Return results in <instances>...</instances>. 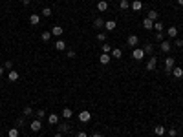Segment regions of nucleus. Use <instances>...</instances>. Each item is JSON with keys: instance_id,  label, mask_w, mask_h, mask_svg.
<instances>
[{"instance_id": "f257e3e1", "label": "nucleus", "mask_w": 183, "mask_h": 137, "mask_svg": "<svg viewBox=\"0 0 183 137\" xmlns=\"http://www.w3.org/2000/svg\"><path fill=\"white\" fill-rule=\"evenodd\" d=\"M132 57H134V60H143V59H145V51H143V48H134Z\"/></svg>"}, {"instance_id": "f03ea898", "label": "nucleus", "mask_w": 183, "mask_h": 137, "mask_svg": "<svg viewBox=\"0 0 183 137\" xmlns=\"http://www.w3.org/2000/svg\"><path fill=\"white\" fill-rule=\"evenodd\" d=\"M174 64H176L174 57H167V59H165V71H167V73H172V68H174Z\"/></svg>"}, {"instance_id": "7ed1b4c3", "label": "nucleus", "mask_w": 183, "mask_h": 137, "mask_svg": "<svg viewBox=\"0 0 183 137\" xmlns=\"http://www.w3.org/2000/svg\"><path fill=\"white\" fill-rule=\"evenodd\" d=\"M126 44L130 46L132 50H134V48H137V44H139V37H137V35H130V37L126 38Z\"/></svg>"}, {"instance_id": "20e7f679", "label": "nucleus", "mask_w": 183, "mask_h": 137, "mask_svg": "<svg viewBox=\"0 0 183 137\" xmlns=\"http://www.w3.org/2000/svg\"><path fill=\"white\" fill-rule=\"evenodd\" d=\"M29 128H31V132H40V128H42V122H40V119H33L31 124H29Z\"/></svg>"}, {"instance_id": "39448f33", "label": "nucleus", "mask_w": 183, "mask_h": 137, "mask_svg": "<svg viewBox=\"0 0 183 137\" xmlns=\"http://www.w3.org/2000/svg\"><path fill=\"white\" fill-rule=\"evenodd\" d=\"M90 119H92V113L88 112V110H83V112L79 113V121H81V122H88Z\"/></svg>"}, {"instance_id": "423d86ee", "label": "nucleus", "mask_w": 183, "mask_h": 137, "mask_svg": "<svg viewBox=\"0 0 183 137\" xmlns=\"http://www.w3.org/2000/svg\"><path fill=\"white\" fill-rule=\"evenodd\" d=\"M156 66H158V59H156V57H150V59H148V62H147V70H148V71H154Z\"/></svg>"}, {"instance_id": "0eeeda50", "label": "nucleus", "mask_w": 183, "mask_h": 137, "mask_svg": "<svg viewBox=\"0 0 183 137\" xmlns=\"http://www.w3.org/2000/svg\"><path fill=\"white\" fill-rule=\"evenodd\" d=\"M110 60H112V55L110 53H103V55H101V57H99V62L101 64H110Z\"/></svg>"}, {"instance_id": "6e6552de", "label": "nucleus", "mask_w": 183, "mask_h": 137, "mask_svg": "<svg viewBox=\"0 0 183 137\" xmlns=\"http://www.w3.org/2000/svg\"><path fill=\"white\" fill-rule=\"evenodd\" d=\"M161 51H163V53H168V51H170V48H172V44L170 42H168V40H161Z\"/></svg>"}, {"instance_id": "1a4fd4ad", "label": "nucleus", "mask_w": 183, "mask_h": 137, "mask_svg": "<svg viewBox=\"0 0 183 137\" xmlns=\"http://www.w3.org/2000/svg\"><path fill=\"white\" fill-rule=\"evenodd\" d=\"M104 27H106V31H114L117 27V24H116V20H106L104 22Z\"/></svg>"}, {"instance_id": "9d476101", "label": "nucleus", "mask_w": 183, "mask_h": 137, "mask_svg": "<svg viewBox=\"0 0 183 137\" xmlns=\"http://www.w3.org/2000/svg\"><path fill=\"white\" fill-rule=\"evenodd\" d=\"M167 35L170 37V38H176V37H178V27H176V26H170V27L167 29Z\"/></svg>"}, {"instance_id": "9b49d317", "label": "nucleus", "mask_w": 183, "mask_h": 137, "mask_svg": "<svg viewBox=\"0 0 183 137\" xmlns=\"http://www.w3.org/2000/svg\"><path fill=\"white\" fill-rule=\"evenodd\" d=\"M51 35H53V37H62V26H53Z\"/></svg>"}, {"instance_id": "f8f14e48", "label": "nucleus", "mask_w": 183, "mask_h": 137, "mask_svg": "<svg viewBox=\"0 0 183 137\" xmlns=\"http://www.w3.org/2000/svg\"><path fill=\"white\" fill-rule=\"evenodd\" d=\"M48 122H50L51 126H55L57 122H59V115H57V113H50V115H48Z\"/></svg>"}, {"instance_id": "ddd939ff", "label": "nucleus", "mask_w": 183, "mask_h": 137, "mask_svg": "<svg viewBox=\"0 0 183 137\" xmlns=\"http://www.w3.org/2000/svg\"><path fill=\"white\" fill-rule=\"evenodd\" d=\"M39 22H40V15L33 13V15L29 17V24H31V26H39Z\"/></svg>"}, {"instance_id": "4468645a", "label": "nucleus", "mask_w": 183, "mask_h": 137, "mask_svg": "<svg viewBox=\"0 0 183 137\" xmlns=\"http://www.w3.org/2000/svg\"><path fill=\"white\" fill-rule=\"evenodd\" d=\"M70 130H72L70 122H62V124L59 126V132H60V134H68V132H70Z\"/></svg>"}, {"instance_id": "2eb2a0df", "label": "nucleus", "mask_w": 183, "mask_h": 137, "mask_svg": "<svg viewBox=\"0 0 183 137\" xmlns=\"http://www.w3.org/2000/svg\"><path fill=\"white\" fill-rule=\"evenodd\" d=\"M143 51H145V55H152V53H154V46H152V42H147V44L143 46Z\"/></svg>"}, {"instance_id": "dca6fc26", "label": "nucleus", "mask_w": 183, "mask_h": 137, "mask_svg": "<svg viewBox=\"0 0 183 137\" xmlns=\"http://www.w3.org/2000/svg\"><path fill=\"white\" fill-rule=\"evenodd\" d=\"M55 50H59V51H64V50H66V42H64L62 38H60V40H55Z\"/></svg>"}, {"instance_id": "f3484780", "label": "nucleus", "mask_w": 183, "mask_h": 137, "mask_svg": "<svg viewBox=\"0 0 183 137\" xmlns=\"http://www.w3.org/2000/svg\"><path fill=\"white\" fill-rule=\"evenodd\" d=\"M147 18H150L152 22H156V20L159 18V13L156 11V9H152V11H148V15H147Z\"/></svg>"}, {"instance_id": "a211bd4d", "label": "nucleus", "mask_w": 183, "mask_h": 137, "mask_svg": "<svg viewBox=\"0 0 183 137\" xmlns=\"http://www.w3.org/2000/svg\"><path fill=\"white\" fill-rule=\"evenodd\" d=\"M93 27H95V29H101V27H104V20L97 17L95 20H93Z\"/></svg>"}, {"instance_id": "6ab92c4d", "label": "nucleus", "mask_w": 183, "mask_h": 137, "mask_svg": "<svg viewBox=\"0 0 183 137\" xmlns=\"http://www.w3.org/2000/svg\"><path fill=\"white\" fill-rule=\"evenodd\" d=\"M106 9H108V2H106V0L97 2V11H106Z\"/></svg>"}, {"instance_id": "aec40b11", "label": "nucleus", "mask_w": 183, "mask_h": 137, "mask_svg": "<svg viewBox=\"0 0 183 137\" xmlns=\"http://www.w3.org/2000/svg\"><path fill=\"white\" fill-rule=\"evenodd\" d=\"M130 8H132L134 11H141V8H143V4H141L139 0H134V2L130 4Z\"/></svg>"}, {"instance_id": "412c9836", "label": "nucleus", "mask_w": 183, "mask_h": 137, "mask_svg": "<svg viewBox=\"0 0 183 137\" xmlns=\"http://www.w3.org/2000/svg\"><path fill=\"white\" fill-rule=\"evenodd\" d=\"M172 75L176 79H181L183 77V70H181V68H172Z\"/></svg>"}, {"instance_id": "4be33fe9", "label": "nucleus", "mask_w": 183, "mask_h": 137, "mask_svg": "<svg viewBox=\"0 0 183 137\" xmlns=\"http://www.w3.org/2000/svg\"><path fill=\"white\" fill-rule=\"evenodd\" d=\"M8 79H9L11 82H15V80H18V71H15V70H11V71H9V75H8Z\"/></svg>"}, {"instance_id": "5701e85b", "label": "nucleus", "mask_w": 183, "mask_h": 137, "mask_svg": "<svg viewBox=\"0 0 183 137\" xmlns=\"http://www.w3.org/2000/svg\"><path fill=\"white\" fill-rule=\"evenodd\" d=\"M165 126H161V124H158V126H156L154 128V132H156V135H165Z\"/></svg>"}, {"instance_id": "b1692460", "label": "nucleus", "mask_w": 183, "mask_h": 137, "mask_svg": "<svg viewBox=\"0 0 183 137\" xmlns=\"http://www.w3.org/2000/svg\"><path fill=\"white\" fill-rule=\"evenodd\" d=\"M143 27H145V29H152V27H154V22H152L150 18H145V20H143Z\"/></svg>"}, {"instance_id": "393cba45", "label": "nucleus", "mask_w": 183, "mask_h": 137, "mask_svg": "<svg viewBox=\"0 0 183 137\" xmlns=\"http://www.w3.org/2000/svg\"><path fill=\"white\" fill-rule=\"evenodd\" d=\"M51 31H42V35H40V38L44 40V42H48V40H51Z\"/></svg>"}, {"instance_id": "a878e982", "label": "nucleus", "mask_w": 183, "mask_h": 137, "mask_svg": "<svg viewBox=\"0 0 183 137\" xmlns=\"http://www.w3.org/2000/svg\"><path fill=\"white\" fill-rule=\"evenodd\" d=\"M154 29H156V31H163V29H165V24L159 22V20H156V22H154Z\"/></svg>"}, {"instance_id": "bb28decb", "label": "nucleus", "mask_w": 183, "mask_h": 137, "mask_svg": "<svg viewBox=\"0 0 183 137\" xmlns=\"http://www.w3.org/2000/svg\"><path fill=\"white\" fill-rule=\"evenodd\" d=\"M101 48H103V53H112V46L108 44V40H106V42H103V44H101Z\"/></svg>"}, {"instance_id": "cd10ccee", "label": "nucleus", "mask_w": 183, "mask_h": 137, "mask_svg": "<svg viewBox=\"0 0 183 137\" xmlns=\"http://www.w3.org/2000/svg\"><path fill=\"white\" fill-rule=\"evenodd\" d=\"M72 115H73V112H72L70 108H62V117H64V119H70Z\"/></svg>"}, {"instance_id": "c85d7f7f", "label": "nucleus", "mask_w": 183, "mask_h": 137, "mask_svg": "<svg viewBox=\"0 0 183 137\" xmlns=\"http://www.w3.org/2000/svg\"><path fill=\"white\" fill-rule=\"evenodd\" d=\"M112 57L114 59H121V57H123V51H121V50H117V48H116V50H112Z\"/></svg>"}, {"instance_id": "c756f323", "label": "nucleus", "mask_w": 183, "mask_h": 137, "mask_svg": "<svg viewBox=\"0 0 183 137\" xmlns=\"http://www.w3.org/2000/svg\"><path fill=\"white\" fill-rule=\"evenodd\" d=\"M8 137H18V128H9Z\"/></svg>"}, {"instance_id": "7c9ffc66", "label": "nucleus", "mask_w": 183, "mask_h": 137, "mask_svg": "<svg viewBox=\"0 0 183 137\" xmlns=\"http://www.w3.org/2000/svg\"><path fill=\"white\" fill-rule=\"evenodd\" d=\"M119 8H121V9H128V8H130L128 0H121V2H119Z\"/></svg>"}, {"instance_id": "2f4dec72", "label": "nucleus", "mask_w": 183, "mask_h": 137, "mask_svg": "<svg viewBox=\"0 0 183 137\" xmlns=\"http://www.w3.org/2000/svg\"><path fill=\"white\" fill-rule=\"evenodd\" d=\"M35 115H37V119H44L46 117V112H44V110H37Z\"/></svg>"}, {"instance_id": "473e14b6", "label": "nucleus", "mask_w": 183, "mask_h": 137, "mask_svg": "<svg viewBox=\"0 0 183 137\" xmlns=\"http://www.w3.org/2000/svg\"><path fill=\"white\" fill-rule=\"evenodd\" d=\"M22 115H24V117H28V115H33V110H31V106H26Z\"/></svg>"}, {"instance_id": "72a5a7b5", "label": "nucleus", "mask_w": 183, "mask_h": 137, "mask_svg": "<svg viewBox=\"0 0 183 137\" xmlns=\"http://www.w3.org/2000/svg\"><path fill=\"white\" fill-rule=\"evenodd\" d=\"M168 135H170V137H178V135H179V132H178L176 128H168Z\"/></svg>"}, {"instance_id": "f704fd0d", "label": "nucleus", "mask_w": 183, "mask_h": 137, "mask_svg": "<svg viewBox=\"0 0 183 137\" xmlns=\"http://www.w3.org/2000/svg\"><path fill=\"white\" fill-rule=\"evenodd\" d=\"M42 17H51V8H48V6H46V8L42 9Z\"/></svg>"}, {"instance_id": "c9c22d12", "label": "nucleus", "mask_w": 183, "mask_h": 137, "mask_svg": "<svg viewBox=\"0 0 183 137\" xmlns=\"http://www.w3.org/2000/svg\"><path fill=\"white\" fill-rule=\"evenodd\" d=\"M26 124V121H24V117H17V128H22Z\"/></svg>"}, {"instance_id": "e433bc0d", "label": "nucleus", "mask_w": 183, "mask_h": 137, "mask_svg": "<svg viewBox=\"0 0 183 137\" xmlns=\"http://www.w3.org/2000/svg\"><path fill=\"white\" fill-rule=\"evenodd\" d=\"M97 40H99L101 44H103V42H106L108 38H106V35H104V33H99V35H97Z\"/></svg>"}, {"instance_id": "4c0bfd02", "label": "nucleus", "mask_w": 183, "mask_h": 137, "mask_svg": "<svg viewBox=\"0 0 183 137\" xmlns=\"http://www.w3.org/2000/svg\"><path fill=\"white\" fill-rule=\"evenodd\" d=\"M66 57H68V59H73V57H75V51H73V50H68V51H66Z\"/></svg>"}, {"instance_id": "58836bf2", "label": "nucleus", "mask_w": 183, "mask_h": 137, "mask_svg": "<svg viewBox=\"0 0 183 137\" xmlns=\"http://www.w3.org/2000/svg\"><path fill=\"white\" fill-rule=\"evenodd\" d=\"M156 40H163V31H156Z\"/></svg>"}, {"instance_id": "ea45409f", "label": "nucleus", "mask_w": 183, "mask_h": 137, "mask_svg": "<svg viewBox=\"0 0 183 137\" xmlns=\"http://www.w3.org/2000/svg\"><path fill=\"white\" fill-rule=\"evenodd\" d=\"M4 68H6V70H11V68H13V62H11V60H6Z\"/></svg>"}, {"instance_id": "a19ab883", "label": "nucleus", "mask_w": 183, "mask_h": 137, "mask_svg": "<svg viewBox=\"0 0 183 137\" xmlns=\"http://www.w3.org/2000/svg\"><path fill=\"white\" fill-rule=\"evenodd\" d=\"M174 46H176V48H183V40H179V38L174 40Z\"/></svg>"}, {"instance_id": "79ce46f5", "label": "nucleus", "mask_w": 183, "mask_h": 137, "mask_svg": "<svg viewBox=\"0 0 183 137\" xmlns=\"http://www.w3.org/2000/svg\"><path fill=\"white\" fill-rule=\"evenodd\" d=\"M75 137H88V134H86V132H77Z\"/></svg>"}, {"instance_id": "37998d69", "label": "nucleus", "mask_w": 183, "mask_h": 137, "mask_svg": "<svg viewBox=\"0 0 183 137\" xmlns=\"http://www.w3.org/2000/svg\"><path fill=\"white\" fill-rule=\"evenodd\" d=\"M22 4H24V6H29V4H31V0H22Z\"/></svg>"}, {"instance_id": "c03bdc74", "label": "nucleus", "mask_w": 183, "mask_h": 137, "mask_svg": "<svg viewBox=\"0 0 183 137\" xmlns=\"http://www.w3.org/2000/svg\"><path fill=\"white\" fill-rule=\"evenodd\" d=\"M92 137H104V135H103V134H93Z\"/></svg>"}, {"instance_id": "a18cd8bd", "label": "nucleus", "mask_w": 183, "mask_h": 137, "mask_svg": "<svg viewBox=\"0 0 183 137\" xmlns=\"http://www.w3.org/2000/svg\"><path fill=\"white\" fill-rule=\"evenodd\" d=\"M4 75V66H0V77Z\"/></svg>"}, {"instance_id": "49530a36", "label": "nucleus", "mask_w": 183, "mask_h": 137, "mask_svg": "<svg viewBox=\"0 0 183 137\" xmlns=\"http://www.w3.org/2000/svg\"><path fill=\"white\" fill-rule=\"evenodd\" d=\"M62 135H64V134H60V132H59V134H55V137H62Z\"/></svg>"}, {"instance_id": "de8ad7c7", "label": "nucleus", "mask_w": 183, "mask_h": 137, "mask_svg": "<svg viewBox=\"0 0 183 137\" xmlns=\"http://www.w3.org/2000/svg\"><path fill=\"white\" fill-rule=\"evenodd\" d=\"M178 4H179V6H183V0H178Z\"/></svg>"}]
</instances>
